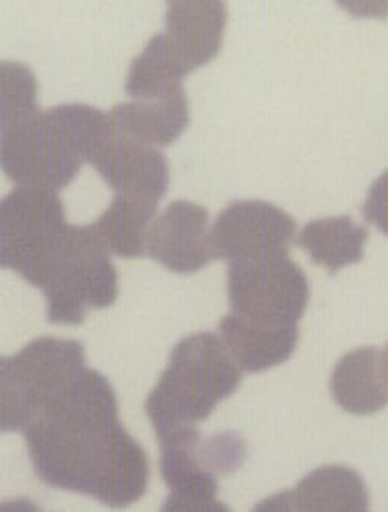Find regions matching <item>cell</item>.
<instances>
[{"instance_id": "cell-1", "label": "cell", "mask_w": 388, "mask_h": 512, "mask_svg": "<svg viewBox=\"0 0 388 512\" xmlns=\"http://www.w3.org/2000/svg\"><path fill=\"white\" fill-rule=\"evenodd\" d=\"M24 436L34 469L48 485L91 495L113 509L129 507L144 493L146 455L119 424L117 408L60 398Z\"/></svg>"}, {"instance_id": "cell-2", "label": "cell", "mask_w": 388, "mask_h": 512, "mask_svg": "<svg viewBox=\"0 0 388 512\" xmlns=\"http://www.w3.org/2000/svg\"><path fill=\"white\" fill-rule=\"evenodd\" d=\"M107 125V113L83 103L38 111L0 128V166L16 186L58 192L91 164Z\"/></svg>"}, {"instance_id": "cell-3", "label": "cell", "mask_w": 388, "mask_h": 512, "mask_svg": "<svg viewBox=\"0 0 388 512\" xmlns=\"http://www.w3.org/2000/svg\"><path fill=\"white\" fill-rule=\"evenodd\" d=\"M241 379L243 369L219 335L195 333L182 339L146 400L156 438L195 428L237 390Z\"/></svg>"}, {"instance_id": "cell-4", "label": "cell", "mask_w": 388, "mask_h": 512, "mask_svg": "<svg viewBox=\"0 0 388 512\" xmlns=\"http://www.w3.org/2000/svg\"><path fill=\"white\" fill-rule=\"evenodd\" d=\"M42 292L48 302V320L65 325H77L87 312L115 304L119 274L97 223L69 225Z\"/></svg>"}, {"instance_id": "cell-5", "label": "cell", "mask_w": 388, "mask_h": 512, "mask_svg": "<svg viewBox=\"0 0 388 512\" xmlns=\"http://www.w3.org/2000/svg\"><path fill=\"white\" fill-rule=\"evenodd\" d=\"M85 371L83 345L71 339L40 337L0 363L2 430H26L50 400Z\"/></svg>"}, {"instance_id": "cell-6", "label": "cell", "mask_w": 388, "mask_h": 512, "mask_svg": "<svg viewBox=\"0 0 388 512\" xmlns=\"http://www.w3.org/2000/svg\"><path fill=\"white\" fill-rule=\"evenodd\" d=\"M67 229L58 192L16 186L0 203V264L42 288Z\"/></svg>"}, {"instance_id": "cell-7", "label": "cell", "mask_w": 388, "mask_h": 512, "mask_svg": "<svg viewBox=\"0 0 388 512\" xmlns=\"http://www.w3.org/2000/svg\"><path fill=\"white\" fill-rule=\"evenodd\" d=\"M227 292L233 314L260 323H296L306 312L310 284L288 255L229 262Z\"/></svg>"}, {"instance_id": "cell-8", "label": "cell", "mask_w": 388, "mask_h": 512, "mask_svg": "<svg viewBox=\"0 0 388 512\" xmlns=\"http://www.w3.org/2000/svg\"><path fill=\"white\" fill-rule=\"evenodd\" d=\"M296 221L278 205L262 199H237L213 221L211 239L217 258L229 262L288 255Z\"/></svg>"}, {"instance_id": "cell-9", "label": "cell", "mask_w": 388, "mask_h": 512, "mask_svg": "<svg viewBox=\"0 0 388 512\" xmlns=\"http://www.w3.org/2000/svg\"><path fill=\"white\" fill-rule=\"evenodd\" d=\"M91 166L117 195L144 197L160 203L168 192L170 166L162 150L130 138L111 119Z\"/></svg>"}, {"instance_id": "cell-10", "label": "cell", "mask_w": 388, "mask_h": 512, "mask_svg": "<svg viewBox=\"0 0 388 512\" xmlns=\"http://www.w3.org/2000/svg\"><path fill=\"white\" fill-rule=\"evenodd\" d=\"M211 227L203 205L186 199L172 201L150 229L146 255L172 272H197L217 258Z\"/></svg>"}, {"instance_id": "cell-11", "label": "cell", "mask_w": 388, "mask_h": 512, "mask_svg": "<svg viewBox=\"0 0 388 512\" xmlns=\"http://www.w3.org/2000/svg\"><path fill=\"white\" fill-rule=\"evenodd\" d=\"M227 8L217 0L168 2L164 40L184 75L209 64L223 46Z\"/></svg>"}, {"instance_id": "cell-12", "label": "cell", "mask_w": 388, "mask_h": 512, "mask_svg": "<svg viewBox=\"0 0 388 512\" xmlns=\"http://www.w3.org/2000/svg\"><path fill=\"white\" fill-rule=\"evenodd\" d=\"M219 337L235 363L249 373H260L284 363L298 345V325H274L229 314L219 321Z\"/></svg>"}, {"instance_id": "cell-13", "label": "cell", "mask_w": 388, "mask_h": 512, "mask_svg": "<svg viewBox=\"0 0 388 512\" xmlns=\"http://www.w3.org/2000/svg\"><path fill=\"white\" fill-rule=\"evenodd\" d=\"M331 392L335 402L351 414H371L387 406L383 355L375 347H361L341 357L331 375Z\"/></svg>"}, {"instance_id": "cell-14", "label": "cell", "mask_w": 388, "mask_h": 512, "mask_svg": "<svg viewBox=\"0 0 388 512\" xmlns=\"http://www.w3.org/2000/svg\"><path fill=\"white\" fill-rule=\"evenodd\" d=\"M109 119L130 138L162 148L178 140L190 125V101L186 93L160 101H130L117 105Z\"/></svg>"}, {"instance_id": "cell-15", "label": "cell", "mask_w": 388, "mask_h": 512, "mask_svg": "<svg viewBox=\"0 0 388 512\" xmlns=\"http://www.w3.org/2000/svg\"><path fill=\"white\" fill-rule=\"evenodd\" d=\"M367 239V227L359 225L351 215H335L306 223L296 243L316 264L337 272L363 258Z\"/></svg>"}, {"instance_id": "cell-16", "label": "cell", "mask_w": 388, "mask_h": 512, "mask_svg": "<svg viewBox=\"0 0 388 512\" xmlns=\"http://www.w3.org/2000/svg\"><path fill=\"white\" fill-rule=\"evenodd\" d=\"M156 209L158 201L117 195L97 221V229L109 253L121 258L146 255L150 229L158 217Z\"/></svg>"}, {"instance_id": "cell-17", "label": "cell", "mask_w": 388, "mask_h": 512, "mask_svg": "<svg viewBox=\"0 0 388 512\" xmlns=\"http://www.w3.org/2000/svg\"><path fill=\"white\" fill-rule=\"evenodd\" d=\"M184 77V71L168 52L164 34H156L130 62L125 91L134 101L170 99L186 93Z\"/></svg>"}, {"instance_id": "cell-18", "label": "cell", "mask_w": 388, "mask_h": 512, "mask_svg": "<svg viewBox=\"0 0 388 512\" xmlns=\"http://www.w3.org/2000/svg\"><path fill=\"white\" fill-rule=\"evenodd\" d=\"M298 512H367L365 487L355 471L324 467L302 481L294 493Z\"/></svg>"}, {"instance_id": "cell-19", "label": "cell", "mask_w": 388, "mask_h": 512, "mask_svg": "<svg viewBox=\"0 0 388 512\" xmlns=\"http://www.w3.org/2000/svg\"><path fill=\"white\" fill-rule=\"evenodd\" d=\"M38 81L30 67L4 60L0 64V128L38 113Z\"/></svg>"}, {"instance_id": "cell-20", "label": "cell", "mask_w": 388, "mask_h": 512, "mask_svg": "<svg viewBox=\"0 0 388 512\" xmlns=\"http://www.w3.org/2000/svg\"><path fill=\"white\" fill-rule=\"evenodd\" d=\"M365 219L388 235V168L371 184L363 203Z\"/></svg>"}, {"instance_id": "cell-21", "label": "cell", "mask_w": 388, "mask_h": 512, "mask_svg": "<svg viewBox=\"0 0 388 512\" xmlns=\"http://www.w3.org/2000/svg\"><path fill=\"white\" fill-rule=\"evenodd\" d=\"M162 512H229V509L215 501V497L172 493Z\"/></svg>"}, {"instance_id": "cell-22", "label": "cell", "mask_w": 388, "mask_h": 512, "mask_svg": "<svg viewBox=\"0 0 388 512\" xmlns=\"http://www.w3.org/2000/svg\"><path fill=\"white\" fill-rule=\"evenodd\" d=\"M255 512H298L294 493H282L272 499H266L264 503H260Z\"/></svg>"}, {"instance_id": "cell-23", "label": "cell", "mask_w": 388, "mask_h": 512, "mask_svg": "<svg viewBox=\"0 0 388 512\" xmlns=\"http://www.w3.org/2000/svg\"><path fill=\"white\" fill-rule=\"evenodd\" d=\"M2 512H42L38 511L34 505L26 503V501H14V503H6L2 507Z\"/></svg>"}, {"instance_id": "cell-24", "label": "cell", "mask_w": 388, "mask_h": 512, "mask_svg": "<svg viewBox=\"0 0 388 512\" xmlns=\"http://www.w3.org/2000/svg\"><path fill=\"white\" fill-rule=\"evenodd\" d=\"M383 365H385V375H387L388 383V345L385 347V353H383Z\"/></svg>"}]
</instances>
